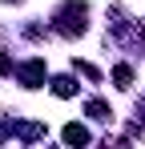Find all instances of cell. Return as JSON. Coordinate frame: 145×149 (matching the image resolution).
<instances>
[{"label":"cell","instance_id":"1","mask_svg":"<svg viewBox=\"0 0 145 149\" xmlns=\"http://www.w3.org/2000/svg\"><path fill=\"white\" fill-rule=\"evenodd\" d=\"M52 28L61 36H85V28H89V4L85 0H65L56 8V16H52Z\"/></svg>","mask_w":145,"mask_h":149},{"label":"cell","instance_id":"2","mask_svg":"<svg viewBox=\"0 0 145 149\" xmlns=\"http://www.w3.org/2000/svg\"><path fill=\"white\" fill-rule=\"evenodd\" d=\"M16 73H20V85H24V89H40V85H45V61L32 56V61H24Z\"/></svg>","mask_w":145,"mask_h":149},{"label":"cell","instance_id":"3","mask_svg":"<svg viewBox=\"0 0 145 149\" xmlns=\"http://www.w3.org/2000/svg\"><path fill=\"white\" fill-rule=\"evenodd\" d=\"M12 137H20V141H40V137H45V125L40 121H12Z\"/></svg>","mask_w":145,"mask_h":149},{"label":"cell","instance_id":"4","mask_svg":"<svg viewBox=\"0 0 145 149\" xmlns=\"http://www.w3.org/2000/svg\"><path fill=\"white\" fill-rule=\"evenodd\" d=\"M61 137H65V145H89V141H93V137H89V129H85V125H65V129H61Z\"/></svg>","mask_w":145,"mask_h":149},{"label":"cell","instance_id":"5","mask_svg":"<svg viewBox=\"0 0 145 149\" xmlns=\"http://www.w3.org/2000/svg\"><path fill=\"white\" fill-rule=\"evenodd\" d=\"M85 117H93V121H109L113 109H109L105 101H89V105H85Z\"/></svg>","mask_w":145,"mask_h":149},{"label":"cell","instance_id":"6","mask_svg":"<svg viewBox=\"0 0 145 149\" xmlns=\"http://www.w3.org/2000/svg\"><path fill=\"white\" fill-rule=\"evenodd\" d=\"M52 93L61 101H69L72 93H77V85H72V77H52Z\"/></svg>","mask_w":145,"mask_h":149},{"label":"cell","instance_id":"7","mask_svg":"<svg viewBox=\"0 0 145 149\" xmlns=\"http://www.w3.org/2000/svg\"><path fill=\"white\" fill-rule=\"evenodd\" d=\"M113 81H117V89H129V85H133V69H129V65H117V69H113Z\"/></svg>","mask_w":145,"mask_h":149},{"label":"cell","instance_id":"8","mask_svg":"<svg viewBox=\"0 0 145 149\" xmlns=\"http://www.w3.org/2000/svg\"><path fill=\"white\" fill-rule=\"evenodd\" d=\"M72 69H77L81 77H89V81H101V69H93L89 61H72Z\"/></svg>","mask_w":145,"mask_h":149},{"label":"cell","instance_id":"9","mask_svg":"<svg viewBox=\"0 0 145 149\" xmlns=\"http://www.w3.org/2000/svg\"><path fill=\"white\" fill-rule=\"evenodd\" d=\"M4 73H12V56H8V52H0V77Z\"/></svg>","mask_w":145,"mask_h":149},{"label":"cell","instance_id":"10","mask_svg":"<svg viewBox=\"0 0 145 149\" xmlns=\"http://www.w3.org/2000/svg\"><path fill=\"white\" fill-rule=\"evenodd\" d=\"M137 117H141V121H145V97L137 101Z\"/></svg>","mask_w":145,"mask_h":149}]
</instances>
